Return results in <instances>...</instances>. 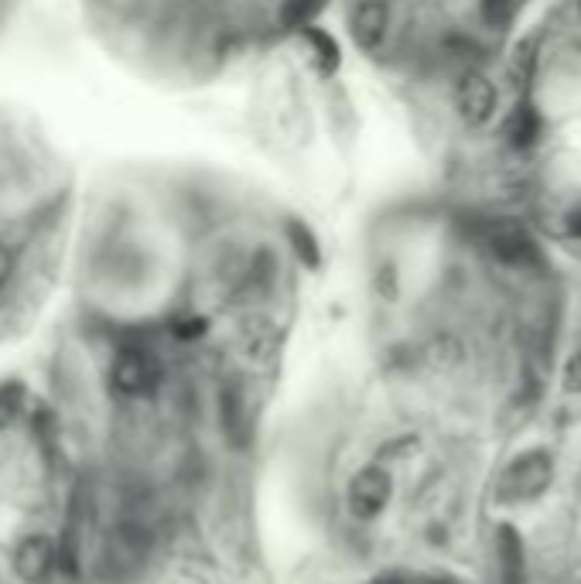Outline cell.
<instances>
[{"label": "cell", "instance_id": "obj_1", "mask_svg": "<svg viewBox=\"0 0 581 584\" xmlns=\"http://www.w3.org/2000/svg\"><path fill=\"white\" fill-rule=\"evenodd\" d=\"M462 150L458 165L581 273V0H544Z\"/></svg>", "mask_w": 581, "mask_h": 584}, {"label": "cell", "instance_id": "obj_2", "mask_svg": "<svg viewBox=\"0 0 581 584\" xmlns=\"http://www.w3.org/2000/svg\"><path fill=\"white\" fill-rule=\"evenodd\" d=\"M544 0H332L366 72L466 147Z\"/></svg>", "mask_w": 581, "mask_h": 584}, {"label": "cell", "instance_id": "obj_3", "mask_svg": "<svg viewBox=\"0 0 581 584\" xmlns=\"http://www.w3.org/2000/svg\"><path fill=\"white\" fill-rule=\"evenodd\" d=\"M86 8L141 72L181 86L270 66L332 24V0H86Z\"/></svg>", "mask_w": 581, "mask_h": 584}, {"label": "cell", "instance_id": "obj_4", "mask_svg": "<svg viewBox=\"0 0 581 584\" xmlns=\"http://www.w3.org/2000/svg\"><path fill=\"white\" fill-rule=\"evenodd\" d=\"M72 226V184L52 150L0 113V332L45 301Z\"/></svg>", "mask_w": 581, "mask_h": 584}, {"label": "cell", "instance_id": "obj_5", "mask_svg": "<svg viewBox=\"0 0 581 584\" xmlns=\"http://www.w3.org/2000/svg\"><path fill=\"white\" fill-rule=\"evenodd\" d=\"M390 503V475L380 469H366L349 485V506L359 516H377Z\"/></svg>", "mask_w": 581, "mask_h": 584}, {"label": "cell", "instance_id": "obj_6", "mask_svg": "<svg viewBox=\"0 0 581 584\" xmlns=\"http://www.w3.org/2000/svg\"><path fill=\"white\" fill-rule=\"evenodd\" d=\"M550 475V465L544 454H530V458H519L516 469H513V482L519 492H537Z\"/></svg>", "mask_w": 581, "mask_h": 584}, {"label": "cell", "instance_id": "obj_7", "mask_svg": "<svg viewBox=\"0 0 581 584\" xmlns=\"http://www.w3.org/2000/svg\"><path fill=\"white\" fill-rule=\"evenodd\" d=\"M4 11H8V0H0V18H4Z\"/></svg>", "mask_w": 581, "mask_h": 584}]
</instances>
